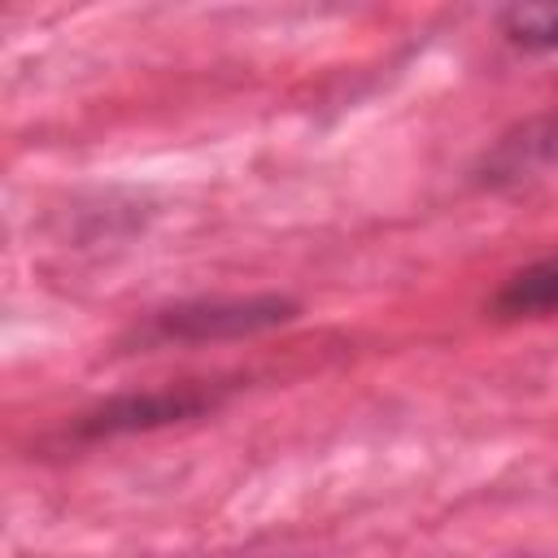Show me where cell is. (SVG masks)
<instances>
[{
  "mask_svg": "<svg viewBox=\"0 0 558 558\" xmlns=\"http://www.w3.org/2000/svg\"><path fill=\"white\" fill-rule=\"evenodd\" d=\"M497 26L523 52H558V0H545V4H506L497 13Z\"/></svg>",
  "mask_w": 558,
  "mask_h": 558,
  "instance_id": "277c9868",
  "label": "cell"
},
{
  "mask_svg": "<svg viewBox=\"0 0 558 558\" xmlns=\"http://www.w3.org/2000/svg\"><path fill=\"white\" fill-rule=\"evenodd\" d=\"M296 318V301L262 292V296H214V301H183L170 310L148 314L144 327H135L140 344H170V340H227V336H253L270 331L279 323Z\"/></svg>",
  "mask_w": 558,
  "mask_h": 558,
  "instance_id": "6da1fadb",
  "label": "cell"
},
{
  "mask_svg": "<svg viewBox=\"0 0 558 558\" xmlns=\"http://www.w3.org/2000/svg\"><path fill=\"white\" fill-rule=\"evenodd\" d=\"M493 310L501 318H545V314H558V253L514 270L501 283V292L493 296Z\"/></svg>",
  "mask_w": 558,
  "mask_h": 558,
  "instance_id": "3957f363",
  "label": "cell"
},
{
  "mask_svg": "<svg viewBox=\"0 0 558 558\" xmlns=\"http://www.w3.org/2000/svg\"><path fill=\"white\" fill-rule=\"evenodd\" d=\"M214 397L209 392H144V397H118L109 405H100L96 414H83L78 432L83 436H118V432H144V427H161V423H179L192 418L201 410H209Z\"/></svg>",
  "mask_w": 558,
  "mask_h": 558,
  "instance_id": "7a4b0ae2",
  "label": "cell"
}]
</instances>
